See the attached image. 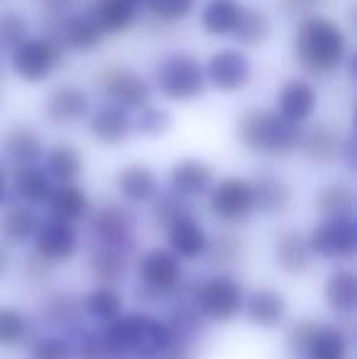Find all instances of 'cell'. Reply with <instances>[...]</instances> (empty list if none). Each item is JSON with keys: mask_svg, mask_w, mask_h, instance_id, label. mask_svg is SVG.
<instances>
[{"mask_svg": "<svg viewBox=\"0 0 357 359\" xmlns=\"http://www.w3.org/2000/svg\"><path fill=\"white\" fill-rule=\"evenodd\" d=\"M110 359H159L169 347L172 335L162 318L147 311L120 313L100 325Z\"/></svg>", "mask_w": 357, "mask_h": 359, "instance_id": "cell-1", "label": "cell"}, {"mask_svg": "<svg viewBox=\"0 0 357 359\" xmlns=\"http://www.w3.org/2000/svg\"><path fill=\"white\" fill-rule=\"evenodd\" d=\"M294 54L306 74L328 76L348 62V34L323 15H306L296 27Z\"/></svg>", "mask_w": 357, "mask_h": 359, "instance_id": "cell-2", "label": "cell"}, {"mask_svg": "<svg viewBox=\"0 0 357 359\" xmlns=\"http://www.w3.org/2000/svg\"><path fill=\"white\" fill-rule=\"evenodd\" d=\"M301 125L286 120L276 108H250L235 123V137L252 154L286 159L301 144Z\"/></svg>", "mask_w": 357, "mask_h": 359, "instance_id": "cell-3", "label": "cell"}, {"mask_svg": "<svg viewBox=\"0 0 357 359\" xmlns=\"http://www.w3.org/2000/svg\"><path fill=\"white\" fill-rule=\"evenodd\" d=\"M154 88L174 103H191L208 88L203 64L184 52H172L154 67Z\"/></svg>", "mask_w": 357, "mask_h": 359, "instance_id": "cell-4", "label": "cell"}, {"mask_svg": "<svg viewBox=\"0 0 357 359\" xmlns=\"http://www.w3.org/2000/svg\"><path fill=\"white\" fill-rule=\"evenodd\" d=\"M194 303L206 320L230 323L243 313L245 286L230 274H213L198 279L194 291Z\"/></svg>", "mask_w": 357, "mask_h": 359, "instance_id": "cell-5", "label": "cell"}, {"mask_svg": "<svg viewBox=\"0 0 357 359\" xmlns=\"http://www.w3.org/2000/svg\"><path fill=\"white\" fill-rule=\"evenodd\" d=\"M10 67L25 83H42L64 62V47L49 34L25 37L15 49H10Z\"/></svg>", "mask_w": 357, "mask_h": 359, "instance_id": "cell-6", "label": "cell"}, {"mask_svg": "<svg viewBox=\"0 0 357 359\" xmlns=\"http://www.w3.org/2000/svg\"><path fill=\"white\" fill-rule=\"evenodd\" d=\"M137 279L142 288L137 291V301H159V298H169L177 291L181 276V259L172 250L164 247H152L137 259Z\"/></svg>", "mask_w": 357, "mask_h": 359, "instance_id": "cell-7", "label": "cell"}, {"mask_svg": "<svg viewBox=\"0 0 357 359\" xmlns=\"http://www.w3.org/2000/svg\"><path fill=\"white\" fill-rule=\"evenodd\" d=\"M208 210L213 217L228 225H240L248 222L257 210H255V194L252 184L240 176H225L220 181H213L208 189Z\"/></svg>", "mask_w": 357, "mask_h": 359, "instance_id": "cell-8", "label": "cell"}, {"mask_svg": "<svg viewBox=\"0 0 357 359\" xmlns=\"http://www.w3.org/2000/svg\"><path fill=\"white\" fill-rule=\"evenodd\" d=\"M306 240L314 257L350 259L357 252V222L355 217H323Z\"/></svg>", "mask_w": 357, "mask_h": 359, "instance_id": "cell-9", "label": "cell"}, {"mask_svg": "<svg viewBox=\"0 0 357 359\" xmlns=\"http://www.w3.org/2000/svg\"><path fill=\"white\" fill-rule=\"evenodd\" d=\"M98 88L110 103L137 110L152 98V83L130 67H108L98 76Z\"/></svg>", "mask_w": 357, "mask_h": 359, "instance_id": "cell-10", "label": "cell"}, {"mask_svg": "<svg viewBox=\"0 0 357 359\" xmlns=\"http://www.w3.org/2000/svg\"><path fill=\"white\" fill-rule=\"evenodd\" d=\"M206 83L220 93H238L252 79V62L240 47L218 49L203 67Z\"/></svg>", "mask_w": 357, "mask_h": 359, "instance_id": "cell-11", "label": "cell"}, {"mask_svg": "<svg viewBox=\"0 0 357 359\" xmlns=\"http://www.w3.org/2000/svg\"><path fill=\"white\" fill-rule=\"evenodd\" d=\"M86 217L93 242H103V245H133L135 242L137 217L118 201H105Z\"/></svg>", "mask_w": 357, "mask_h": 359, "instance_id": "cell-12", "label": "cell"}, {"mask_svg": "<svg viewBox=\"0 0 357 359\" xmlns=\"http://www.w3.org/2000/svg\"><path fill=\"white\" fill-rule=\"evenodd\" d=\"M34 242V252L39 257H44L52 264H59V262H69L81 247V237H79V230L74 227V222L62 220V217H44L39 220L37 230L32 235Z\"/></svg>", "mask_w": 357, "mask_h": 359, "instance_id": "cell-13", "label": "cell"}, {"mask_svg": "<svg viewBox=\"0 0 357 359\" xmlns=\"http://www.w3.org/2000/svg\"><path fill=\"white\" fill-rule=\"evenodd\" d=\"M49 37H54L64 47V52H93L103 44V29L93 22L88 13H67L62 18H54L49 29Z\"/></svg>", "mask_w": 357, "mask_h": 359, "instance_id": "cell-14", "label": "cell"}, {"mask_svg": "<svg viewBox=\"0 0 357 359\" xmlns=\"http://www.w3.org/2000/svg\"><path fill=\"white\" fill-rule=\"evenodd\" d=\"M135 257V242L133 245H103L93 242L88 250V271L95 284L103 286H118L125 281Z\"/></svg>", "mask_w": 357, "mask_h": 359, "instance_id": "cell-15", "label": "cell"}, {"mask_svg": "<svg viewBox=\"0 0 357 359\" xmlns=\"http://www.w3.org/2000/svg\"><path fill=\"white\" fill-rule=\"evenodd\" d=\"M90 110V98L83 88L74 83H62L52 88L44 100V120L54 128H69L86 120Z\"/></svg>", "mask_w": 357, "mask_h": 359, "instance_id": "cell-16", "label": "cell"}, {"mask_svg": "<svg viewBox=\"0 0 357 359\" xmlns=\"http://www.w3.org/2000/svg\"><path fill=\"white\" fill-rule=\"evenodd\" d=\"M88 118V130L98 144L118 147L133 135V110L118 103H103Z\"/></svg>", "mask_w": 357, "mask_h": 359, "instance_id": "cell-17", "label": "cell"}, {"mask_svg": "<svg viewBox=\"0 0 357 359\" xmlns=\"http://www.w3.org/2000/svg\"><path fill=\"white\" fill-rule=\"evenodd\" d=\"M243 313L255 327L262 330H276L279 325H284L286 313H289V301L281 291L269 286L255 288L252 293L245 296Z\"/></svg>", "mask_w": 357, "mask_h": 359, "instance_id": "cell-18", "label": "cell"}, {"mask_svg": "<svg viewBox=\"0 0 357 359\" xmlns=\"http://www.w3.org/2000/svg\"><path fill=\"white\" fill-rule=\"evenodd\" d=\"M167 242L169 250L186 262H196L206 255V247H208V232H206L203 222L198 220L194 213H186L177 217L174 222H169L167 227Z\"/></svg>", "mask_w": 357, "mask_h": 359, "instance_id": "cell-19", "label": "cell"}, {"mask_svg": "<svg viewBox=\"0 0 357 359\" xmlns=\"http://www.w3.org/2000/svg\"><path fill=\"white\" fill-rule=\"evenodd\" d=\"M316 108H318V90L304 79H289L276 93V110L296 125L309 123Z\"/></svg>", "mask_w": 357, "mask_h": 359, "instance_id": "cell-20", "label": "cell"}, {"mask_svg": "<svg viewBox=\"0 0 357 359\" xmlns=\"http://www.w3.org/2000/svg\"><path fill=\"white\" fill-rule=\"evenodd\" d=\"M39 316H42V323H47V327L69 335L83 325L81 296L72 291H52L39 306Z\"/></svg>", "mask_w": 357, "mask_h": 359, "instance_id": "cell-21", "label": "cell"}, {"mask_svg": "<svg viewBox=\"0 0 357 359\" xmlns=\"http://www.w3.org/2000/svg\"><path fill=\"white\" fill-rule=\"evenodd\" d=\"M213 181V166L203 159H196V156L179 159L169 171V189L177 191L184 198H198V196L208 194Z\"/></svg>", "mask_w": 357, "mask_h": 359, "instance_id": "cell-22", "label": "cell"}, {"mask_svg": "<svg viewBox=\"0 0 357 359\" xmlns=\"http://www.w3.org/2000/svg\"><path fill=\"white\" fill-rule=\"evenodd\" d=\"M250 184H252L255 194V210H260L262 215H281L289 210L291 201H294V191L279 174L262 169L255 174Z\"/></svg>", "mask_w": 357, "mask_h": 359, "instance_id": "cell-23", "label": "cell"}, {"mask_svg": "<svg viewBox=\"0 0 357 359\" xmlns=\"http://www.w3.org/2000/svg\"><path fill=\"white\" fill-rule=\"evenodd\" d=\"M274 264L289 276L306 274L314 264V252H311L306 235H301L299 230L279 232L274 240Z\"/></svg>", "mask_w": 357, "mask_h": 359, "instance_id": "cell-24", "label": "cell"}, {"mask_svg": "<svg viewBox=\"0 0 357 359\" xmlns=\"http://www.w3.org/2000/svg\"><path fill=\"white\" fill-rule=\"evenodd\" d=\"M54 186H57V181L47 174L44 166L25 164V166H15L10 189H13L15 201H22V203L37 208V205H47Z\"/></svg>", "mask_w": 357, "mask_h": 359, "instance_id": "cell-25", "label": "cell"}, {"mask_svg": "<svg viewBox=\"0 0 357 359\" xmlns=\"http://www.w3.org/2000/svg\"><path fill=\"white\" fill-rule=\"evenodd\" d=\"M115 189L125 203H149L159 194V176L147 164H128L115 174Z\"/></svg>", "mask_w": 357, "mask_h": 359, "instance_id": "cell-26", "label": "cell"}, {"mask_svg": "<svg viewBox=\"0 0 357 359\" xmlns=\"http://www.w3.org/2000/svg\"><path fill=\"white\" fill-rule=\"evenodd\" d=\"M162 320H164V325H167L172 340L198 345V340L206 335V318L201 316V311L196 308L194 301L174 298L167 316H164Z\"/></svg>", "mask_w": 357, "mask_h": 359, "instance_id": "cell-27", "label": "cell"}, {"mask_svg": "<svg viewBox=\"0 0 357 359\" xmlns=\"http://www.w3.org/2000/svg\"><path fill=\"white\" fill-rule=\"evenodd\" d=\"M39 220L37 210L32 205L15 201V203H5L0 208V240L5 245H25L27 240H32L34 230H37Z\"/></svg>", "mask_w": 357, "mask_h": 359, "instance_id": "cell-28", "label": "cell"}, {"mask_svg": "<svg viewBox=\"0 0 357 359\" xmlns=\"http://www.w3.org/2000/svg\"><path fill=\"white\" fill-rule=\"evenodd\" d=\"M88 15L103 34H120L137 22L140 5L135 0H93Z\"/></svg>", "mask_w": 357, "mask_h": 359, "instance_id": "cell-29", "label": "cell"}, {"mask_svg": "<svg viewBox=\"0 0 357 359\" xmlns=\"http://www.w3.org/2000/svg\"><path fill=\"white\" fill-rule=\"evenodd\" d=\"M340 147H343V135L338 130L330 125H316L301 135L299 151H304L311 164L328 166L340 159Z\"/></svg>", "mask_w": 357, "mask_h": 359, "instance_id": "cell-30", "label": "cell"}, {"mask_svg": "<svg viewBox=\"0 0 357 359\" xmlns=\"http://www.w3.org/2000/svg\"><path fill=\"white\" fill-rule=\"evenodd\" d=\"M44 142L32 128L27 125H18V128L8 130L3 137V154L13 161L15 166L25 164H39L44 159Z\"/></svg>", "mask_w": 357, "mask_h": 359, "instance_id": "cell-31", "label": "cell"}, {"mask_svg": "<svg viewBox=\"0 0 357 359\" xmlns=\"http://www.w3.org/2000/svg\"><path fill=\"white\" fill-rule=\"evenodd\" d=\"M353 337L340 325H323L318 323L314 337L309 340L304 357L306 359H348Z\"/></svg>", "mask_w": 357, "mask_h": 359, "instance_id": "cell-32", "label": "cell"}, {"mask_svg": "<svg viewBox=\"0 0 357 359\" xmlns=\"http://www.w3.org/2000/svg\"><path fill=\"white\" fill-rule=\"evenodd\" d=\"M245 5L240 0H208L201 10V27L210 37H230L235 32Z\"/></svg>", "mask_w": 357, "mask_h": 359, "instance_id": "cell-33", "label": "cell"}, {"mask_svg": "<svg viewBox=\"0 0 357 359\" xmlns=\"http://www.w3.org/2000/svg\"><path fill=\"white\" fill-rule=\"evenodd\" d=\"M47 205H49V213H52L54 217H62V220H69V222L83 220L90 210L88 194L76 184V181L54 186Z\"/></svg>", "mask_w": 357, "mask_h": 359, "instance_id": "cell-34", "label": "cell"}, {"mask_svg": "<svg viewBox=\"0 0 357 359\" xmlns=\"http://www.w3.org/2000/svg\"><path fill=\"white\" fill-rule=\"evenodd\" d=\"M323 298L338 316H353L357 306V276L350 269H335L323 284Z\"/></svg>", "mask_w": 357, "mask_h": 359, "instance_id": "cell-35", "label": "cell"}, {"mask_svg": "<svg viewBox=\"0 0 357 359\" xmlns=\"http://www.w3.org/2000/svg\"><path fill=\"white\" fill-rule=\"evenodd\" d=\"M44 169L57 184L76 181L83 174V154L74 144H54L44 151Z\"/></svg>", "mask_w": 357, "mask_h": 359, "instance_id": "cell-36", "label": "cell"}, {"mask_svg": "<svg viewBox=\"0 0 357 359\" xmlns=\"http://www.w3.org/2000/svg\"><path fill=\"white\" fill-rule=\"evenodd\" d=\"M81 303H83V313L93 318L95 323H108L123 313L125 298L115 286L98 284L81 298Z\"/></svg>", "mask_w": 357, "mask_h": 359, "instance_id": "cell-37", "label": "cell"}, {"mask_svg": "<svg viewBox=\"0 0 357 359\" xmlns=\"http://www.w3.org/2000/svg\"><path fill=\"white\" fill-rule=\"evenodd\" d=\"M314 205L321 217H353L355 194L348 184H325L316 194Z\"/></svg>", "mask_w": 357, "mask_h": 359, "instance_id": "cell-38", "label": "cell"}, {"mask_svg": "<svg viewBox=\"0 0 357 359\" xmlns=\"http://www.w3.org/2000/svg\"><path fill=\"white\" fill-rule=\"evenodd\" d=\"M269 32H271L269 15L257 8H245L243 15H240L238 27H235V32L230 37L238 44H243V47H257V44L267 42Z\"/></svg>", "mask_w": 357, "mask_h": 359, "instance_id": "cell-39", "label": "cell"}, {"mask_svg": "<svg viewBox=\"0 0 357 359\" xmlns=\"http://www.w3.org/2000/svg\"><path fill=\"white\" fill-rule=\"evenodd\" d=\"M245 255V240L238 232H218L215 237H208L206 247V259L213 266H235Z\"/></svg>", "mask_w": 357, "mask_h": 359, "instance_id": "cell-40", "label": "cell"}, {"mask_svg": "<svg viewBox=\"0 0 357 359\" xmlns=\"http://www.w3.org/2000/svg\"><path fill=\"white\" fill-rule=\"evenodd\" d=\"M32 323L25 311L15 306H0V347H18L29 337Z\"/></svg>", "mask_w": 357, "mask_h": 359, "instance_id": "cell-41", "label": "cell"}, {"mask_svg": "<svg viewBox=\"0 0 357 359\" xmlns=\"http://www.w3.org/2000/svg\"><path fill=\"white\" fill-rule=\"evenodd\" d=\"M174 115L162 105H142L137 108V115H133V133L142 137H162L172 130Z\"/></svg>", "mask_w": 357, "mask_h": 359, "instance_id": "cell-42", "label": "cell"}, {"mask_svg": "<svg viewBox=\"0 0 357 359\" xmlns=\"http://www.w3.org/2000/svg\"><path fill=\"white\" fill-rule=\"evenodd\" d=\"M149 203H152V220L157 227H167L169 222H174L177 217L194 213L191 198H184V196H179L177 191H172V189L164 191V194H157Z\"/></svg>", "mask_w": 357, "mask_h": 359, "instance_id": "cell-43", "label": "cell"}, {"mask_svg": "<svg viewBox=\"0 0 357 359\" xmlns=\"http://www.w3.org/2000/svg\"><path fill=\"white\" fill-rule=\"evenodd\" d=\"M27 359H74L69 335H39L29 342Z\"/></svg>", "mask_w": 357, "mask_h": 359, "instance_id": "cell-44", "label": "cell"}, {"mask_svg": "<svg viewBox=\"0 0 357 359\" xmlns=\"http://www.w3.org/2000/svg\"><path fill=\"white\" fill-rule=\"evenodd\" d=\"M29 34L27 18L18 10H3L0 13V52L15 49Z\"/></svg>", "mask_w": 357, "mask_h": 359, "instance_id": "cell-45", "label": "cell"}, {"mask_svg": "<svg viewBox=\"0 0 357 359\" xmlns=\"http://www.w3.org/2000/svg\"><path fill=\"white\" fill-rule=\"evenodd\" d=\"M144 8L159 22H181L196 8V0H144Z\"/></svg>", "mask_w": 357, "mask_h": 359, "instance_id": "cell-46", "label": "cell"}, {"mask_svg": "<svg viewBox=\"0 0 357 359\" xmlns=\"http://www.w3.org/2000/svg\"><path fill=\"white\" fill-rule=\"evenodd\" d=\"M316 327H318V320L314 318H299L294 320L289 327H286V335H284V342H286V350L296 357H304L306 347H309V340L314 337Z\"/></svg>", "mask_w": 357, "mask_h": 359, "instance_id": "cell-47", "label": "cell"}, {"mask_svg": "<svg viewBox=\"0 0 357 359\" xmlns=\"http://www.w3.org/2000/svg\"><path fill=\"white\" fill-rule=\"evenodd\" d=\"M52 271H54L52 262H47L37 252H32L22 264V279H27L29 284H44L52 276Z\"/></svg>", "mask_w": 357, "mask_h": 359, "instance_id": "cell-48", "label": "cell"}, {"mask_svg": "<svg viewBox=\"0 0 357 359\" xmlns=\"http://www.w3.org/2000/svg\"><path fill=\"white\" fill-rule=\"evenodd\" d=\"M39 8L49 15V18H62L67 13H74L79 5V0H37Z\"/></svg>", "mask_w": 357, "mask_h": 359, "instance_id": "cell-49", "label": "cell"}, {"mask_svg": "<svg viewBox=\"0 0 357 359\" xmlns=\"http://www.w3.org/2000/svg\"><path fill=\"white\" fill-rule=\"evenodd\" d=\"M159 359H196V345H191V342L172 340Z\"/></svg>", "mask_w": 357, "mask_h": 359, "instance_id": "cell-50", "label": "cell"}, {"mask_svg": "<svg viewBox=\"0 0 357 359\" xmlns=\"http://www.w3.org/2000/svg\"><path fill=\"white\" fill-rule=\"evenodd\" d=\"M340 159L345 161V166H348L350 171H355V137H353V135L343 137V147H340Z\"/></svg>", "mask_w": 357, "mask_h": 359, "instance_id": "cell-51", "label": "cell"}, {"mask_svg": "<svg viewBox=\"0 0 357 359\" xmlns=\"http://www.w3.org/2000/svg\"><path fill=\"white\" fill-rule=\"evenodd\" d=\"M10 266H13V257H10L5 242H0V281H5V276L10 274Z\"/></svg>", "mask_w": 357, "mask_h": 359, "instance_id": "cell-52", "label": "cell"}, {"mask_svg": "<svg viewBox=\"0 0 357 359\" xmlns=\"http://www.w3.org/2000/svg\"><path fill=\"white\" fill-rule=\"evenodd\" d=\"M8 196H10V184H8V174H5V166L0 161V208L8 203Z\"/></svg>", "mask_w": 357, "mask_h": 359, "instance_id": "cell-53", "label": "cell"}, {"mask_svg": "<svg viewBox=\"0 0 357 359\" xmlns=\"http://www.w3.org/2000/svg\"><path fill=\"white\" fill-rule=\"evenodd\" d=\"M284 8H286V13H299V10L314 8V0H286Z\"/></svg>", "mask_w": 357, "mask_h": 359, "instance_id": "cell-54", "label": "cell"}, {"mask_svg": "<svg viewBox=\"0 0 357 359\" xmlns=\"http://www.w3.org/2000/svg\"><path fill=\"white\" fill-rule=\"evenodd\" d=\"M0 72H3V52H0Z\"/></svg>", "mask_w": 357, "mask_h": 359, "instance_id": "cell-55", "label": "cell"}, {"mask_svg": "<svg viewBox=\"0 0 357 359\" xmlns=\"http://www.w3.org/2000/svg\"><path fill=\"white\" fill-rule=\"evenodd\" d=\"M0 3H3V0H0Z\"/></svg>", "mask_w": 357, "mask_h": 359, "instance_id": "cell-56", "label": "cell"}]
</instances>
